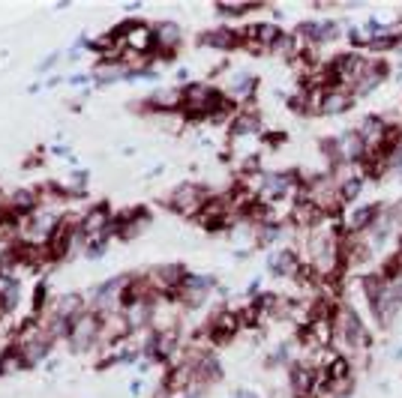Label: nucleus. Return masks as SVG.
<instances>
[{
    "mask_svg": "<svg viewBox=\"0 0 402 398\" xmlns=\"http://www.w3.org/2000/svg\"><path fill=\"white\" fill-rule=\"evenodd\" d=\"M232 398H261V393H256V389H249V386H237Z\"/></svg>",
    "mask_w": 402,
    "mask_h": 398,
    "instance_id": "33",
    "label": "nucleus"
},
{
    "mask_svg": "<svg viewBox=\"0 0 402 398\" xmlns=\"http://www.w3.org/2000/svg\"><path fill=\"white\" fill-rule=\"evenodd\" d=\"M3 207L12 215H19V219H27V215H34L39 207H43V198H39V189L36 186L34 189L21 186V189H15V192L3 195Z\"/></svg>",
    "mask_w": 402,
    "mask_h": 398,
    "instance_id": "17",
    "label": "nucleus"
},
{
    "mask_svg": "<svg viewBox=\"0 0 402 398\" xmlns=\"http://www.w3.org/2000/svg\"><path fill=\"white\" fill-rule=\"evenodd\" d=\"M366 183H369V177H366V174H355V177L339 180V195H342V204H346V207H355V204H360V198H364V192H366Z\"/></svg>",
    "mask_w": 402,
    "mask_h": 398,
    "instance_id": "25",
    "label": "nucleus"
},
{
    "mask_svg": "<svg viewBox=\"0 0 402 398\" xmlns=\"http://www.w3.org/2000/svg\"><path fill=\"white\" fill-rule=\"evenodd\" d=\"M355 105H357V99L351 96V90L331 87L327 90V99H324V108H322V117H339V114H348Z\"/></svg>",
    "mask_w": 402,
    "mask_h": 398,
    "instance_id": "22",
    "label": "nucleus"
},
{
    "mask_svg": "<svg viewBox=\"0 0 402 398\" xmlns=\"http://www.w3.org/2000/svg\"><path fill=\"white\" fill-rule=\"evenodd\" d=\"M43 87H45V81H34V84L27 87V93H39V90H43Z\"/></svg>",
    "mask_w": 402,
    "mask_h": 398,
    "instance_id": "39",
    "label": "nucleus"
},
{
    "mask_svg": "<svg viewBox=\"0 0 402 398\" xmlns=\"http://www.w3.org/2000/svg\"><path fill=\"white\" fill-rule=\"evenodd\" d=\"M303 267H306V264H303L300 252L294 246H276V248H270L267 261H265V270H267L270 279H291V281H298Z\"/></svg>",
    "mask_w": 402,
    "mask_h": 398,
    "instance_id": "7",
    "label": "nucleus"
},
{
    "mask_svg": "<svg viewBox=\"0 0 402 398\" xmlns=\"http://www.w3.org/2000/svg\"><path fill=\"white\" fill-rule=\"evenodd\" d=\"M384 213V204H355V207H346V213H342V231L346 234H366L369 228H372V222L379 219Z\"/></svg>",
    "mask_w": 402,
    "mask_h": 398,
    "instance_id": "12",
    "label": "nucleus"
},
{
    "mask_svg": "<svg viewBox=\"0 0 402 398\" xmlns=\"http://www.w3.org/2000/svg\"><path fill=\"white\" fill-rule=\"evenodd\" d=\"M153 54L157 60H175L177 51L183 48V27L171 19H162V21H153Z\"/></svg>",
    "mask_w": 402,
    "mask_h": 398,
    "instance_id": "8",
    "label": "nucleus"
},
{
    "mask_svg": "<svg viewBox=\"0 0 402 398\" xmlns=\"http://www.w3.org/2000/svg\"><path fill=\"white\" fill-rule=\"evenodd\" d=\"M175 398H208V389H204V386H192V389H186L183 395H175Z\"/></svg>",
    "mask_w": 402,
    "mask_h": 398,
    "instance_id": "35",
    "label": "nucleus"
},
{
    "mask_svg": "<svg viewBox=\"0 0 402 398\" xmlns=\"http://www.w3.org/2000/svg\"><path fill=\"white\" fill-rule=\"evenodd\" d=\"M315 377H318V371L306 360H294L289 366V393L294 398H313Z\"/></svg>",
    "mask_w": 402,
    "mask_h": 398,
    "instance_id": "16",
    "label": "nucleus"
},
{
    "mask_svg": "<svg viewBox=\"0 0 402 398\" xmlns=\"http://www.w3.org/2000/svg\"><path fill=\"white\" fill-rule=\"evenodd\" d=\"M90 75H93V90H105V87H114V84H120V81H126V66L100 60L90 69Z\"/></svg>",
    "mask_w": 402,
    "mask_h": 398,
    "instance_id": "21",
    "label": "nucleus"
},
{
    "mask_svg": "<svg viewBox=\"0 0 402 398\" xmlns=\"http://www.w3.org/2000/svg\"><path fill=\"white\" fill-rule=\"evenodd\" d=\"M195 45H199V48H210V51H219V54L237 51V48L243 45L241 27H232V24H219V27L201 30L199 36H195Z\"/></svg>",
    "mask_w": 402,
    "mask_h": 398,
    "instance_id": "10",
    "label": "nucleus"
},
{
    "mask_svg": "<svg viewBox=\"0 0 402 398\" xmlns=\"http://www.w3.org/2000/svg\"><path fill=\"white\" fill-rule=\"evenodd\" d=\"M138 111H147V114H171V111H180V87H157L150 96L142 99Z\"/></svg>",
    "mask_w": 402,
    "mask_h": 398,
    "instance_id": "18",
    "label": "nucleus"
},
{
    "mask_svg": "<svg viewBox=\"0 0 402 398\" xmlns=\"http://www.w3.org/2000/svg\"><path fill=\"white\" fill-rule=\"evenodd\" d=\"M294 362V342L291 338H285V342H280L265 356V368H289Z\"/></svg>",
    "mask_w": 402,
    "mask_h": 398,
    "instance_id": "26",
    "label": "nucleus"
},
{
    "mask_svg": "<svg viewBox=\"0 0 402 398\" xmlns=\"http://www.w3.org/2000/svg\"><path fill=\"white\" fill-rule=\"evenodd\" d=\"M186 272L190 270H186L183 264H159V267L147 270L144 276H147V281H150V288H153L157 296H175L180 281L186 279Z\"/></svg>",
    "mask_w": 402,
    "mask_h": 398,
    "instance_id": "11",
    "label": "nucleus"
},
{
    "mask_svg": "<svg viewBox=\"0 0 402 398\" xmlns=\"http://www.w3.org/2000/svg\"><path fill=\"white\" fill-rule=\"evenodd\" d=\"M109 243H111V239H87L81 258H85V261H102L105 255H109Z\"/></svg>",
    "mask_w": 402,
    "mask_h": 398,
    "instance_id": "30",
    "label": "nucleus"
},
{
    "mask_svg": "<svg viewBox=\"0 0 402 398\" xmlns=\"http://www.w3.org/2000/svg\"><path fill=\"white\" fill-rule=\"evenodd\" d=\"M142 393H144V380L135 377L133 384H129V395H142Z\"/></svg>",
    "mask_w": 402,
    "mask_h": 398,
    "instance_id": "37",
    "label": "nucleus"
},
{
    "mask_svg": "<svg viewBox=\"0 0 402 398\" xmlns=\"http://www.w3.org/2000/svg\"><path fill=\"white\" fill-rule=\"evenodd\" d=\"M369 347H372V333H369L366 320L360 318V312L355 305H336V312H333V351L348 356L351 366L364 368Z\"/></svg>",
    "mask_w": 402,
    "mask_h": 398,
    "instance_id": "1",
    "label": "nucleus"
},
{
    "mask_svg": "<svg viewBox=\"0 0 402 398\" xmlns=\"http://www.w3.org/2000/svg\"><path fill=\"white\" fill-rule=\"evenodd\" d=\"M228 138H265V123H261V114L252 105H241V111L228 123Z\"/></svg>",
    "mask_w": 402,
    "mask_h": 398,
    "instance_id": "14",
    "label": "nucleus"
},
{
    "mask_svg": "<svg viewBox=\"0 0 402 398\" xmlns=\"http://www.w3.org/2000/svg\"><path fill=\"white\" fill-rule=\"evenodd\" d=\"M397 180H399V186H402V171H399V174H397Z\"/></svg>",
    "mask_w": 402,
    "mask_h": 398,
    "instance_id": "43",
    "label": "nucleus"
},
{
    "mask_svg": "<svg viewBox=\"0 0 402 398\" xmlns=\"http://www.w3.org/2000/svg\"><path fill=\"white\" fill-rule=\"evenodd\" d=\"M291 222H265V225L252 228V248H270V246H280L285 237H289Z\"/></svg>",
    "mask_w": 402,
    "mask_h": 398,
    "instance_id": "20",
    "label": "nucleus"
},
{
    "mask_svg": "<svg viewBox=\"0 0 402 398\" xmlns=\"http://www.w3.org/2000/svg\"><path fill=\"white\" fill-rule=\"evenodd\" d=\"M67 84L87 90V87H93V75H90V72H72V75H67Z\"/></svg>",
    "mask_w": 402,
    "mask_h": 398,
    "instance_id": "32",
    "label": "nucleus"
},
{
    "mask_svg": "<svg viewBox=\"0 0 402 398\" xmlns=\"http://www.w3.org/2000/svg\"><path fill=\"white\" fill-rule=\"evenodd\" d=\"M213 291H219V279L213 276V272H192L190 270L186 272V279L180 281L175 300L183 305V312H195V309H201V305L210 300Z\"/></svg>",
    "mask_w": 402,
    "mask_h": 398,
    "instance_id": "5",
    "label": "nucleus"
},
{
    "mask_svg": "<svg viewBox=\"0 0 402 398\" xmlns=\"http://www.w3.org/2000/svg\"><path fill=\"white\" fill-rule=\"evenodd\" d=\"M346 36V30H342V21L339 19H324L322 27H318V48L322 45H331L336 39Z\"/></svg>",
    "mask_w": 402,
    "mask_h": 398,
    "instance_id": "28",
    "label": "nucleus"
},
{
    "mask_svg": "<svg viewBox=\"0 0 402 398\" xmlns=\"http://www.w3.org/2000/svg\"><path fill=\"white\" fill-rule=\"evenodd\" d=\"M52 305V294H48V279L43 276L34 285V296H30V318H43Z\"/></svg>",
    "mask_w": 402,
    "mask_h": 398,
    "instance_id": "27",
    "label": "nucleus"
},
{
    "mask_svg": "<svg viewBox=\"0 0 402 398\" xmlns=\"http://www.w3.org/2000/svg\"><path fill=\"white\" fill-rule=\"evenodd\" d=\"M223 90L237 105H249V102H256V93H258V75H252V72H246V69H234L232 75L225 78Z\"/></svg>",
    "mask_w": 402,
    "mask_h": 398,
    "instance_id": "15",
    "label": "nucleus"
},
{
    "mask_svg": "<svg viewBox=\"0 0 402 398\" xmlns=\"http://www.w3.org/2000/svg\"><path fill=\"white\" fill-rule=\"evenodd\" d=\"M147 3H142V0H133V3H123V12L126 15H135V12H142Z\"/></svg>",
    "mask_w": 402,
    "mask_h": 398,
    "instance_id": "36",
    "label": "nucleus"
},
{
    "mask_svg": "<svg viewBox=\"0 0 402 398\" xmlns=\"http://www.w3.org/2000/svg\"><path fill=\"white\" fill-rule=\"evenodd\" d=\"M129 279L133 272H118V276L100 281L96 288L87 291V309L96 312V314H111V312H120V300H123V291H126Z\"/></svg>",
    "mask_w": 402,
    "mask_h": 398,
    "instance_id": "4",
    "label": "nucleus"
},
{
    "mask_svg": "<svg viewBox=\"0 0 402 398\" xmlns=\"http://www.w3.org/2000/svg\"><path fill=\"white\" fill-rule=\"evenodd\" d=\"M0 320H3V318H0Z\"/></svg>",
    "mask_w": 402,
    "mask_h": 398,
    "instance_id": "44",
    "label": "nucleus"
},
{
    "mask_svg": "<svg viewBox=\"0 0 402 398\" xmlns=\"http://www.w3.org/2000/svg\"><path fill=\"white\" fill-rule=\"evenodd\" d=\"M258 10H267V3H258V0H241V3H213V12L219 19H243V15H252Z\"/></svg>",
    "mask_w": 402,
    "mask_h": 398,
    "instance_id": "24",
    "label": "nucleus"
},
{
    "mask_svg": "<svg viewBox=\"0 0 402 398\" xmlns=\"http://www.w3.org/2000/svg\"><path fill=\"white\" fill-rule=\"evenodd\" d=\"M397 243H399V252H402V231H399V237H397Z\"/></svg>",
    "mask_w": 402,
    "mask_h": 398,
    "instance_id": "41",
    "label": "nucleus"
},
{
    "mask_svg": "<svg viewBox=\"0 0 402 398\" xmlns=\"http://www.w3.org/2000/svg\"><path fill=\"white\" fill-rule=\"evenodd\" d=\"M60 60H63V51H52V54L45 57V60L36 63V75H48L54 66H60Z\"/></svg>",
    "mask_w": 402,
    "mask_h": 398,
    "instance_id": "31",
    "label": "nucleus"
},
{
    "mask_svg": "<svg viewBox=\"0 0 402 398\" xmlns=\"http://www.w3.org/2000/svg\"><path fill=\"white\" fill-rule=\"evenodd\" d=\"M12 344L24 353L27 366L36 368V366H43V362H48V356L54 353L57 342L48 336V329H45L43 320H39V318H27V320L19 323V329H15V336H12Z\"/></svg>",
    "mask_w": 402,
    "mask_h": 398,
    "instance_id": "2",
    "label": "nucleus"
},
{
    "mask_svg": "<svg viewBox=\"0 0 402 398\" xmlns=\"http://www.w3.org/2000/svg\"><path fill=\"white\" fill-rule=\"evenodd\" d=\"M397 75H399V78H402V63H399V66H397Z\"/></svg>",
    "mask_w": 402,
    "mask_h": 398,
    "instance_id": "42",
    "label": "nucleus"
},
{
    "mask_svg": "<svg viewBox=\"0 0 402 398\" xmlns=\"http://www.w3.org/2000/svg\"><path fill=\"white\" fill-rule=\"evenodd\" d=\"M336 147H339V168L342 165H366L369 147H366V141L360 138V132L355 126L336 132Z\"/></svg>",
    "mask_w": 402,
    "mask_h": 398,
    "instance_id": "13",
    "label": "nucleus"
},
{
    "mask_svg": "<svg viewBox=\"0 0 402 398\" xmlns=\"http://www.w3.org/2000/svg\"><path fill=\"white\" fill-rule=\"evenodd\" d=\"M27 368H30L27 360H24V353L15 344H3V347H0V377L21 375V371H27Z\"/></svg>",
    "mask_w": 402,
    "mask_h": 398,
    "instance_id": "23",
    "label": "nucleus"
},
{
    "mask_svg": "<svg viewBox=\"0 0 402 398\" xmlns=\"http://www.w3.org/2000/svg\"><path fill=\"white\" fill-rule=\"evenodd\" d=\"M100 336H102V314L96 312H81L76 320H72V333L67 338V347L76 356L100 351Z\"/></svg>",
    "mask_w": 402,
    "mask_h": 398,
    "instance_id": "6",
    "label": "nucleus"
},
{
    "mask_svg": "<svg viewBox=\"0 0 402 398\" xmlns=\"http://www.w3.org/2000/svg\"><path fill=\"white\" fill-rule=\"evenodd\" d=\"M241 329H243V320H241V314H237V309H216L208 318L204 336H208V342H213V344H228Z\"/></svg>",
    "mask_w": 402,
    "mask_h": 398,
    "instance_id": "9",
    "label": "nucleus"
},
{
    "mask_svg": "<svg viewBox=\"0 0 402 398\" xmlns=\"http://www.w3.org/2000/svg\"><path fill=\"white\" fill-rule=\"evenodd\" d=\"M393 360H397V362H402V344L397 347V351H393Z\"/></svg>",
    "mask_w": 402,
    "mask_h": 398,
    "instance_id": "40",
    "label": "nucleus"
},
{
    "mask_svg": "<svg viewBox=\"0 0 402 398\" xmlns=\"http://www.w3.org/2000/svg\"><path fill=\"white\" fill-rule=\"evenodd\" d=\"M210 198H213V192L208 186L195 183V180H183V183H177L166 195V207L175 215H183V219H199Z\"/></svg>",
    "mask_w": 402,
    "mask_h": 398,
    "instance_id": "3",
    "label": "nucleus"
},
{
    "mask_svg": "<svg viewBox=\"0 0 402 398\" xmlns=\"http://www.w3.org/2000/svg\"><path fill=\"white\" fill-rule=\"evenodd\" d=\"M175 78H177V87H186L192 81V75H190V69H186V66H180V69L175 72Z\"/></svg>",
    "mask_w": 402,
    "mask_h": 398,
    "instance_id": "34",
    "label": "nucleus"
},
{
    "mask_svg": "<svg viewBox=\"0 0 402 398\" xmlns=\"http://www.w3.org/2000/svg\"><path fill=\"white\" fill-rule=\"evenodd\" d=\"M57 84H67V78H63V75H57V72H54V75H48V78H45V87H48V90L57 87Z\"/></svg>",
    "mask_w": 402,
    "mask_h": 398,
    "instance_id": "38",
    "label": "nucleus"
},
{
    "mask_svg": "<svg viewBox=\"0 0 402 398\" xmlns=\"http://www.w3.org/2000/svg\"><path fill=\"white\" fill-rule=\"evenodd\" d=\"M388 72H390V69H388V63H384V60H372V63H369V69L364 72V78H360L357 84L351 87V96H355L357 102H360V99H369V96L375 93V90L384 84Z\"/></svg>",
    "mask_w": 402,
    "mask_h": 398,
    "instance_id": "19",
    "label": "nucleus"
},
{
    "mask_svg": "<svg viewBox=\"0 0 402 398\" xmlns=\"http://www.w3.org/2000/svg\"><path fill=\"white\" fill-rule=\"evenodd\" d=\"M346 39H348L351 51H369V43H372V39L366 36L364 24H355V27H348L346 30Z\"/></svg>",
    "mask_w": 402,
    "mask_h": 398,
    "instance_id": "29",
    "label": "nucleus"
}]
</instances>
